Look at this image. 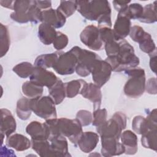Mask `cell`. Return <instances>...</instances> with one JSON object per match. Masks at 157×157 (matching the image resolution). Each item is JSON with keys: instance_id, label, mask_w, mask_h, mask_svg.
<instances>
[{"instance_id": "obj_26", "label": "cell", "mask_w": 157, "mask_h": 157, "mask_svg": "<svg viewBox=\"0 0 157 157\" xmlns=\"http://www.w3.org/2000/svg\"><path fill=\"white\" fill-rule=\"evenodd\" d=\"M31 99L23 97L18 100L16 107V113L17 117L22 120H27L31 115L32 113Z\"/></svg>"}, {"instance_id": "obj_49", "label": "cell", "mask_w": 157, "mask_h": 157, "mask_svg": "<svg viewBox=\"0 0 157 157\" xmlns=\"http://www.w3.org/2000/svg\"><path fill=\"white\" fill-rule=\"evenodd\" d=\"M15 1H4L1 0L0 1V4L1 6L10 9L12 10H13V4Z\"/></svg>"}, {"instance_id": "obj_9", "label": "cell", "mask_w": 157, "mask_h": 157, "mask_svg": "<svg viewBox=\"0 0 157 157\" xmlns=\"http://www.w3.org/2000/svg\"><path fill=\"white\" fill-rule=\"evenodd\" d=\"M80 39L85 45L93 50H101L104 46L99 29L93 25H88L82 30Z\"/></svg>"}, {"instance_id": "obj_43", "label": "cell", "mask_w": 157, "mask_h": 157, "mask_svg": "<svg viewBox=\"0 0 157 157\" xmlns=\"http://www.w3.org/2000/svg\"><path fill=\"white\" fill-rule=\"evenodd\" d=\"M145 33L146 32L141 26L134 25L131 28L129 35L132 40L139 43L144 37Z\"/></svg>"}, {"instance_id": "obj_15", "label": "cell", "mask_w": 157, "mask_h": 157, "mask_svg": "<svg viewBox=\"0 0 157 157\" xmlns=\"http://www.w3.org/2000/svg\"><path fill=\"white\" fill-rule=\"evenodd\" d=\"M66 21V18L56 9H48L42 10L41 23L48 24L55 28L63 27Z\"/></svg>"}, {"instance_id": "obj_41", "label": "cell", "mask_w": 157, "mask_h": 157, "mask_svg": "<svg viewBox=\"0 0 157 157\" xmlns=\"http://www.w3.org/2000/svg\"><path fill=\"white\" fill-rule=\"evenodd\" d=\"M98 28L100 31L101 39L104 44L113 40H120L117 39L115 35V33L113 32V30L111 28L103 26V27H98Z\"/></svg>"}, {"instance_id": "obj_37", "label": "cell", "mask_w": 157, "mask_h": 157, "mask_svg": "<svg viewBox=\"0 0 157 157\" xmlns=\"http://www.w3.org/2000/svg\"><path fill=\"white\" fill-rule=\"evenodd\" d=\"M107 112L105 109H98L94 110L93 114L92 124L98 127L103 124L107 121Z\"/></svg>"}, {"instance_id": "obj_1", "label": "cell", "mask_w": 157, "mask_h": 157, "mask_svg": "<svg viewBox=\"0 0 157 157\" xmlns=\"http://www.w3.org/2000/svg\"><path fill=\"white\" fill-rule=\"evenodd\" d=\"M77 10L85 18L97 21L98 27H112L111 7L105 0L76 1Z\"/></svg>"}, {"instance_id": "obj_42", "label": "cell", "mask_w": 157, "mask_h": 157, "mask_svg": "<svg viewBox=\"0 0 157 157\" xmlns=\"http://www.w3.org/2000/svg\"><path fill=\"white\" fill-rule=\"evenodd\" d=\"M120 40H113L104 44V49L107 56H114L118 53L120 48Z\"/></svg>"}, {"instance_id": "obj_13", "label": "cell", "mask_w": 157, "mask_h": 157, "mask_svg": "<svg viewBox=\"0 0 157 157\" xmlns=\"http://www.w3.org/2000/svg\"><path fill=\"white\" fill-rule=\"evenodd\" d=\"M33 0H18L13 4L14 12L10 14V18L19 23H26L29 21L28 11Z\"/></svg>"}, {"instance_id": "obj_34", "label": "cell", "mask_w": 157, "mask_h": 157, "mask_svg": "<svg viewBox=\"0 0 157 157\" xmlns=\"http://www.w3.org/2000/svg\"><path fill=\"white\" fill-rule=\"evenodd\" d=\"M34 66L29 62H21L13 67V71L20 77L26 78L32 74Z\"/></svg>"}, {"instance_id": "obj_25", "label": "cell", "mask_w": 157, "mask_h": 157, "mask_svg": "<svg viewBox=\"0 0 157 157\" xmlns=\"http://www.w3.org/2000/svg\"><path fill=\"white\" fill-rule=\"evenodd\" d=\"M31 148L42 157L54 156L50 142L48 139H31Z\"/></svg>"}, {"instance_id": "obj_10", "label": "cell", "mask_w": 157, "mask_h": 157, "mask_svg": "<svg viewBox=\"0 0 157 157\" xmlns=\"http://www.w3.org/2000/svg\"><path fill=\"white\" fill-rule=\"evenodd\" d=\"M112 69L110 64L101 58L96 61L91 74L94 83L102 87L110 79Z\"/></svg>"}, {"instance_id": "obj_23", "label": "cell", "mask_w": 157, "mask_h": 157, "mask_svg": "<svg viewBox=\"0 0 157 157\" xmlns=\"http://www.w3.org/2000/svg\"><path fill=\"white\" fill-rule=\"evenodd\" d=\"M57 31L53 26L41 23L38 28V37L40 42L45 45H48L53 44Z\"/></svg>"}, {"instance_id": "obj_8", "label": "cell", "mask_w": 157, "mask_h": 157, "mask_svg": "<svg viewBox=\"0 0 157 157\" xmlns=\"http://www.w3.org/2000/svg\"><path fill=\"white\" fill-rule=\"evenodd\" d=\"M77 64V55L71 49L67 52H59L58 59L53 69L59 75H71L75 71Z\"/></svg>"}, {"instance_id": "obj_11", "label": "cell", "mask_w": 157, "mask_h": 157, "mask_svg": "<svg viewBox=\"0 0 157 157\" xmlns=\"http://www.w3.org/2000/svg\"><path fill=\"white\" fill-rule=\"evenodd\" d=\"M58 78L56 75L47 69L34 66L29 80L42 86L50 88L58 81Z\"/></svg>"}, {"instance_id": "obj_12", "label": "cell", "mask_w": 157, "mask_h": 157, "mask_svg": "<svg viewBox=\"0 0 157 157\" xmlns=\"http://www.w3.org/2000/svg\"><path fill=\"white\" fill-rule=\"evenodd\" d=\"M127 9L118 12L113 26V32L118 40L124 39L129 34L131 28V19L127 13Z\"/></svg>"}, {"instance_id": "obj_17", "label": "cell", "mask_w": 157, "mask_h": 157, "mask_svg": "<svg viewBox=\"0 0 157 157\" xmlns=\"http://www.w3.org/2000/svg\"><path fill=\"white\" fill-rule=\"evenodd\" d=\"M80 94L93 103L94 110L100 108L102 101L101 87L93 83H86L82 90Z\"/></svg>"}, {"instance_id": "obj_20", "label": "cell", "mask_w": 157, "mask_h": 157, "mask_svg": "<svg viewBox=\"0 0 157 157\" xmlns=\"http://www.w3.org/2000/svg\"><path fill=\"white\" fill-rule=\"evenodd\" d=\"M54 157H67L70 156L68 151V143L66 137L55 135L48 138Z\"/></svg>"}, {"instance_id": "obj_44", "label": "cell", "mask_w": 157, "mask_h": 157, "mask_svg": "<svg viewBox=\"0 0 157 157\" xmlns=\"http://www.w3.org/2000/svg\"><path fill=\"white\" fill-rule=\"evenodd\" d=\"M146 119L150 129H157V115L156 109H154L148 113Z\"/></svg>"}, {"instance_id": "obj_30", "label": "cell", "mask_w": 157, "mask_h": 157, "mask_svg": "<svg viewBox=\"0 0 157 157\" xmlns=\"http://www.w3.org/2000/svg\"><path fill=\"white\" fill-rule=\"evenodd\" d=\"M156 1L145 5L142 17L138 20L141 23H153L157 21L156 18Z\"/></svg>"}, {"instance_id": "obj_40", "label": "cell", "mask_w": 157, "mask_h": 157, "mask_svg": "<svg viewBox=\"0 0 157 157\" xmlns=\"http://www.w3.org/2000/svg\"><path fill=\"white\" fill-rule=\"evenodd\" d=\"M76 119L82 126H86L92 123L93 114L88 110H80L76 114Z\"/></svg>"}, {"instance_id": "obj_19", "label": "cell", "mask_w": 157, "mask_h": 157, "mask_svg": "<svg viewBox=\"0 0 157 157\" xmlns=\"http://www.w3.org/2000/svg\"><path fill=\"white\" fill-rule=\"evenodd\" d=\"M99 140V135L92 131L83 132L77 141L79 148L84 153L91 152L97 146Z\"/></svg>"}, {"instance_id": "obj_7", "label": "cell", "mask_w": 157, "mask_h": 157, "mask_svg": "<svg viewBox=\"0 0 157 157\" xmlns=\"http://www.w3.org/2000/svg\"><path fill=\"white\" fill-rule=\"evenodd\" d=\"M55 105L49 96L31 99L32 111L37 116L45 120L57 118Z\"/></svg>"}, {"instance_id": "obj_27", "label": "cell", "mask_w": 157, "mask_h": 157, "mask_svg": "<svg viewBox=\"0 0 157 157\" xmlns=\"http://www.w3.org/2000/svg\"><path fill=\"white\" fill-rule=\"evenodd\" d=\"M49 96L53 99L56 105L61 104L66 97L64 83L58 79L56 83L48 88Z\"/></svg>"}, {"instance_id": "obj_32", "label": "cell", "mask_w": 157, "mask_h": 157, "mask_svg": "<svg viewBox=\"0 0 157 157\" xmlns=\"http://www.w3.org/2000/svg\"><path fill=\"white\" fill-rule=\"evenodd\" d=\"M132 128L133 131L138 134L142 135L150 129L148 123L146 118L141 115H137L134 117L132 121Z\"/></svg>"}, {"instance_id": "obj_35", "label": "cell", "mask_w": 157, "mask_h": 157, "mask_svg": "<svg viewBox=\"0 0 157 157\" xmlns=\"http://www.w3.org/2000/svg\"><path fill=\"white\" fill-rule=\"evenodd\" d=\"M139 48L141 51L150 55L156 51L155 43L151 35L147 32L145 33L144 37L139 42Z\"/></svg>"}, {"instance_id": "obj_29", "label": "cell", "mask_w": 157, "mask_h": 157, "mask_svg": "<svg viewBox=\"0 0 157 157\" xmlns=\"http://www.w3.org/2000/svg\"><path fill=\"white\" fill-rule=\"evenodd\" d=\"M87 82L82 79L74 80L64 83L66 97L72 98L80 94L84 86Z\"/></svg>"}, {"instance_id": "obj_16", "label": "cell", "mask_w": 157, "mask_h": 157, "mask_svg": "<svg viewBox=\"0 0 157 157\" xmlns=\"http://www.w3.org/2000/svg\"><path fill=\"white\" fill-rule=\"evenodd\" d=\"M101 153L103 156L110 157L124 153V147L119 140L112 138L101 139Z\"/></svg>"}, {"instance_id": "obj_24", "label": "cell", "mask_w": 157, "mask_h": 157, "mask_svg": "<svg viewBox=\"0 0 157 157\" xmlns=\"http://www.w3.org/2000/svg\"><path fill=\"white\" fill-rule=\"evenodd\" d=\"M43 87L44 86L29 80L23 83L21 91L26 98L29 99H34L42 96L44 92Z\"/></svg>"}, {"instance_id": "obj_48", "label": "cell", "mask_w": 157, "mask_h": 157, "mask_svg": "<svg viewBox=\"0 0 157 157\" xmlns=\"http://www.w3.org/2000/svg\"><path fill=\"white\" fill-rule=\"evenodd\" d=\"M150 59V67L151 70L156 73V51L154 52L151 54L149 55Z\"/></svg>"}, {"instance_id": "obj_39", "label": "cell", "mask_w": 157, "mask_h": 157, "mask_svg": "<svg viewBox=\"0 0 157 157\" xmlns=\"http://www.w3.org/2000/svg\"><path fill=\"white\" fill-rule=\"evenodd\" d=\"M68 42V37L65 34L60 31H57L56 36L53 42V45L56 50L60 51L64 49L67 45Z\"/></svg>"}, {"instance_id": "obj_18", "label": "cell", "mask_w": 157, "mask_h": 157, "mask_svg": "<svg viewBox=\"0 0 157 157\" xmlns=\"http://www.w3.org/2000/svg\"><path fill=\"white\" fill-rule=\"evenodd\" d=\"M26 133L30 136L31 139H48L50 132L47 124L37 121L30 122L26 128Z\"/></svg>"}, {"instance_id": "obj_21", "label": "cell", "mask_w": 157, "mask_h": 157, "mask_svg": "<svg viewBox=\"0 0 157 157\" xmlns=\"http://www.w3.org/2000/svg\"><path fill=\"white\" fill-rule=\"evenodd\" d=\"M121 143L124 146V153L128 155H135L138 150V139L136 134L131 130H126L121 132Z\"/></svg>"}, {"instance_id": "obj_46", "label": "cell", "mask_w": 157, "mask_h": 157, "mask_svg": "<svg viewBox=\"0 0 157 157\" xmlns=\"http://www.w3.org/2000/svg\"><path fill=\"white\" fill-rule=\"evenodd\" d=\"M131 2L130 1H113L112 2L113 7L115 9L117 12H120L122 10H124L128 6V4Z\"/></svg>"}, {"instance_id": "obj_38", "label": "cell", "mask_w": 157, "mask_h": 157, "mask_svg": "<svg viewBox=\"0 0 157 157\" xmlns=\"http://www.w3.org/2000/svg\"><path fill=\"white\" fill-rule=\"evenodd\" d=\"M144 7L139 3H132L128 6L127 13L130 19L139 20L142 15Z\"/></svg>"}, {"instance_id": "obj_2", "label": "cell", "mask_w": 157, "mask_h": 157, "mask_svg": "<svg viewBox=\"0 0 157 157\" xmlns=\"http://www.w3.org/2000/svg\"><path fill=\"white\" fill-rule=\"evenodd\" d=\"M111 66L112 71L121 72L138 66L139 58L135 55L134 47L124 39L120 40V48L114 56H107L105 59Z\"/></svg>"}, {"instance_id": "obj_28", "label": "cell", "mask_w": 157, "mask_h": 157, "mask_svg": "<svg viewBox=\"0 0 157 157\" xmlns=\"http://www.w3.org/2000/svg\"><path fill=\"white\" fill-rule=\"evenodd\" d=\"M59 52L46 53L38 56L34 61V66L44 69L53 67L59 56Z\"/></svg>"}, {"instance_id": "obj_33", "label": "cell", "mask_w": 157, "mask_h": 157, "mask_svg": "<svg viewBox=\"0 0 157 157\" xmlns=\"http://www.w3.org/2000/svg\"><path fill=\"white\" fill-rule=\"evenodd\" d=\"M1 58L3 57L9 51L10 45V39L7 27L1 23Z\"/></svg>"}, {"instance_id": "obj_5", "label": "cell", "mask_w": 157, "mask_h": 157, "mask_svg": "<svg viewBox=\"0 0 157 157\" xmlns=\"http://www.w3.org/2000/svg\"><path fill=\"white\" fill-rule=\"evenodd\" d=\"M126 127V116L121 112H115L103 124L96 127L101 139L112 138L120 140L122 131Z\"/></svg>"}, {"instance_id": "obj_14", "label": "cell", "mask_w": 157, "mask_h": 157, "mask_svg": "<svg viewBox=\"0 0 157 157\" xmlns=\"http://www.w3.org/2000/svg\"><path fill=\"white\" fill-rule=\"evenodd\" d=\"M1 134L2 137V144L5 136L7 137L12 135L17 128V123L15 118L11 112L7 109H1Z\"/></svg>"}, {"instance_id": "obj_3", "label": "cell", "mask_w": 157, "mask_h": 157, "mask_svg": "<svg viewBox=\"0 0 157 157\" xmlns=\"http://www.w3.org/2000/svg\"><path fill=\"white\" fill-rule=\"evenodd\" d=\"M45 123L50 130V137L61 135L67 137L69 141L74 144L77 143L78 140L83 133L82 126L76 118H56L45 120Z\"/></svg>"}, {"instance_id": "obj_31", "label": "cell", "mask_w": 157, "mask_h": 157, "mask_svg": "<svg viewBox=\"0 0 157 157\" xmlns=\"http://www.w3.org/2000/svg\"><path fill=\"white\" fill-rule=\"evenodd\" d=\"M157 129L148 131L142 135L141 144L145 148H148L154 151L157 150Z\"/></svg>"}, {"instance_id": "obj_22", "label": "cell", "mask_w": 157, "mask_h": 157, "mask_svg": "<svg viewBox=\"0 0 157 157\" xmlns=\"http://www.w3.org/2000/svg\"><path fill=\"white\" fill-rule=\"evenodd\" d=\"M6 145L17 151H23L31 147V140L20 134H13L7 137Z\"/></svg>"}, {"instance_id": "obj_45", "label": "cell", "mask_w": 157, "mask_h": 157, "mask_svg": "<svg viewBox=\"0 0 157 157\" xmlns=\"http://www.w3.org/2000/svg\"><path fill=\"white\" fill-rule=\"evenodd\" d=\"M145 90L149 94H156V78L155 77L149 78L145 84Z\"/></svg>"}, {"instance_id": "obj_4", "label": "cell", "mask_w": 157, "mask_h": 157, "mask_svg": "<svg viewBox=\"0 0 157 157\" xmlns=\"http://www.w3.org/2000/svg\"><path fill=\"white\" fill-rule=\"evenodd\" d=\"M129 79L124 86V93L131 98L140 97L145 90V73L140 67H134L125 71Z\"/></svg>"}, {"instance_id": "obj_6", "label": "cell", "mask_w": 157, "mask_h": 157, "mask_svg": "<svg viewBox=\"0 0 157 157\" xmlns=\"http://www.w3.org/2000/svg\"><path fill=\"white\" fill-rule=\"evenodd\" d=\"M71 49L77 57L76 73L80 77H87L91 74L96 61L101 58L100 56L94 52L82 49L78 46H74Z\"/></svg>"}, {"instance_id": "obj_47", "label": "cell", "mask_w": 157, "mask_h": 157, "mask_svg": "<svg viewBox=\"0 0 157 157\" xmlns=\"http://www.w3.org/2000/svg\"><path fill=\"white\" fill-rule=\"evenodd\" d=\"M36 6L41 9H48L52 7V2L50 1H35Z\"/></svg>"}, {"instance_id": "obj_50", "label": "cell", "mask_w": 157, "mask_h": 157, "mask_svg": "<svg viewBox=\"0 0 157 157\" xmlns=\"http://www.w3.org/2000/svg\"><path fill=\"white\" fill-rule=\"evenodd\" d=\"M1 151H5L6 152L5 153V156H15V153H13V151L10 150V149H9L8 148H7V147L4 146L3 147L2 145H1Z\"/></svg>"}, {"instance_id": "obj_36", "label": "cell", "mask_w": 157, "mask_h": 157, "mask_svg": "<svg viewBox=\"0 0 157 157\" xmlns=\"http://www.w3.org/2000/svg\"><path fill=\"white\" fill-rule=\"evenodd\" d=\"M57 9L66 18H68L77 10L76 1H61Z\"/></svg>"}]
</instances>
